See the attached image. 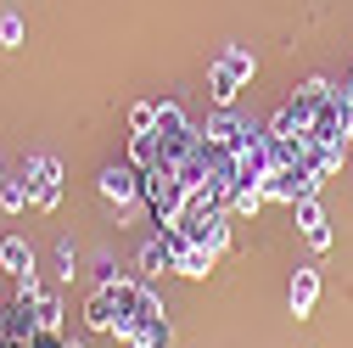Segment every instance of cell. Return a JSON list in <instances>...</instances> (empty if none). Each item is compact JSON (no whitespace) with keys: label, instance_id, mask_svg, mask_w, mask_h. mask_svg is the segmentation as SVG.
Returning <instances> with one entry per match:
<instances>
[{"label":"cell","instance_id":"obj_1","mask_svg":"<svg viewBox=\"0 0 353 348\" xmlns=\"http://www.w3.org/2000/svg\"><path fill=\"white\" fill-rule=\"evenodd\" d=\"M185 197H191V186L180 180V168H174V163H157V168L141 174V202L152 213V225H174V220H180V208H185Z\"/></svg>","mask_w":353,"mask_h":348},{"label":"cell","instance_id":"obj_2","mask_svg":"<svg viewBox=\"0 0 353 348\" xmlns=\"http://www.w3.org/2000/svg\"><path fill=\"white\" fill-rule=\"evenodd\" d=\"M252 73H258V57L247 51V46H230L225 57H219L213 68H208V90H213V102H219V113H230V102L252 84Z\"/></svg>","mask_w":353,"mask_h":348},{"label":"cell","instance_id":"obj_3","mask_svg":"<svg viewBox=\"0 0 353 348\" xmlns=\"http://www.w3.org/2000/svg\"><path fill=\"white\" fill-rule=\"evenodd\" d=\"M96 186H101V197H107V202L135 208V202H141V168H135V163H107Z\"/></svg>","mask_w":353,"mask_h":348},{"label":"cell","instance_id":"obj_4","mask_svg":"<svg viewBox=\"0 0 353 348\" xmlns=\"http://www.w3.org/2000/svg\"><path fill=\"white\" fill-rule=\"evenodd\" d=\"M286 303H292V315H297V320H303V315H314V303H320V270H314V264H303V270L292 276Z\"/></svg>","mask_w":353,"mask_h":348},{"label":"cell","instance_id":"obj_5","mask_svg":"<svg viewBox=\"0 0 353 348\" xmlns=\"http://www.w3.org/2000/svg\"><path fill=\"white\" fill-rule=\"evenodd\" d=\"M297 225H303V236H308V247H331V225H325V208H320V197H303L297 202Z\"/></svg>","mask_w":353,"mask_h":348},{"label":"cell","instance_id":"obj_6","mask_svg":"<svg viewBox=\"0 0 353 348\" xmlns=\"http://www.w3.org/2000/svg\"><path fill=\"white\" fill-rule=\"evenodd\" d=\"M118 342H123V348H168V342H174V331H168V320L157 315V320H141V326H129Z\"/></svg>","mask_w":353,"mask_h":348},{"label":"cell","instance_id":"obj_7","mask_svg":"<svg viewBox=\"0 0 353 348\" xmlns=\"http://www.w3.org/2000/svg\"><path fill=\"white\" fill-rule=\"evenodd\" d=\"M0 264L12 270V281H17V276H34V247H28L23 236H6V242H0Z\"/></svg>","mask_w":353,"mask_h":348},{"label":"cell","instance_id":"obj_8","mask_svg":"<svg viewBox=\"0 0 353 348\" xmlns=\"http://www.w3.org/2000/svg\"><path fill=\"white\" fill-rule=\"evenodd\" d=\"M129 163H135L141 174L163 163V152H157V135H152V129H146V135H129Z\"/></svg>","mask_w":353,"mask_h":348},{"label":"cell","instance_id":"obj_9","mask_svg":"<svg viewBox=\"0 0 353 348\" xmlns=\"http://www.w3.org/2000/svg\"><path fill=\"white\" fill-rule=\"evenodd\" d=\"M34 320H39V331H46V337L62 331V303H57V292H39V298H34Z\"/></svg>","mask_w":353,"mask_h":348},{"label":"cell","instance_id":"obj_10","mask_svg":"<svg viewBox=\"0 0 353 348\" xmlns=\"http://www.w3.org/2000/svg\"><path fill=\"white\" fill-rule=\"evenodd\" d=\"M34 202V191L23 186V180H6V186H0V208H6V213H23Z\"/></svg>","mask_w":353,"mask_h":348},{"label":"cell","instance_id":"obj_11","mask_svg":"<svg viewBox=\"0 0 353 348\" xmlns=\"http://www.w3.org/2000/svg\"><path fill=\"white\" fill-rule=\"evenodd\" d=\"M146 129H157V102H135L129 107V135H146Z\"/></svg>","mask_w":353,"mask_h":348},{"label":"cell","instance_id":"obj_12","mask_svg":"<svg viewBox=\"0 0 353 348\" xmlns=\"http://www.w3.org/2000/svg\"><path fill=\"white\" fill-rule=\"evenodd\" d=\"M141 270H146V276H163V270H168V253H163V242H157V236L141 247Z\"/></svg>","mask_w":353,"mask_h":348},{"label":"cell","instance_id":"obj_13","mask_svg":"<svg viewBox=\"0 0 353 348\" xmlns=\"http://www.w3.org/2000/svg\"><path fill=\"white\" fill-rule=\"evenodd\" d=\"M0 46H23V17H17V12L0 17Z\"/></svg>","mask_w":353,"mask_h":348},{"label":"cell","instance_id":"obj_14","mask_svg":"<svg viewBox=\"0 0 353 348\" xmlns=\"http://www.w3.org/2000/svg\"><path fill=\"white\" fill-rule=\"evenodd\" d=\"M57 202H62V180H57V186H39V191H34V208H46V213H51Z\"/></svg>","mask_w":353,"mask_h":348},{"label":"cell","instance_id":"obj_15","mask_svg":"<svg viewBox=\"0 0 353 348\" xmlns=\"http://www.w3.org/2000/svg\"><path fill=\"white\" fill-rule=\"evenodd\" d=\"M342 96H347V102H353V79H347V90H342Z\"/></svg>","mask_w":353,"mask_h":348},{"label":"cell","instance_id":"obj_16","mask_svg":"<svg viewBox=\"0 0 353 348\" xmlns=\"http://www.w3.org/2000/svg\"><path fill=\"white\" fill-rule=\"evenodd\" d=\"M0 186H6V174H0Z\"/></svg>","mask_w":353,"mask_h":348}]
</instances>
